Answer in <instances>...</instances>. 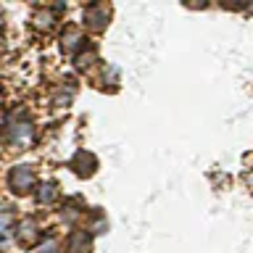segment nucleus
<instances>
[{
  "label": "nucleus",
  "instance_id": "nucleus-1",
  "mask_svg": "<svg viewBox=\"0 0 253 253\" xmlns=\"http://www.w3.org/2000/svg\"><path fill=\"white\" fill-rule=\"evenodd\" d=\"M5 140L11 142L13 148H27L32 137H35V126H32V122L27 119V114H21V111H13L11 116L5 119Z\"/></svg>",
  "mask_w": 253,
  "mask_h": 253
},
{
  "label": "nucleus",
  "instance_id": "nucleus-2",
  "mask_svg": "<svg viewBox=\"0 0 253 253\" xmlns=\"http://www.w3.org/2000/svg\"><path fill=\"white\" fill-rule=\"evenodd\" d=\"M8 182H11V190L13 193H19V195H27L35 190V171L29 169V166H16V169L11 171V177H8Z\"/></svg>",
  "mask_w": 253,
  "mask_h": 253
},
{
  "label": "nucleus",
  "instance_id": "nucleus-3",
  "mask_svg": "<svg viewBox=\"0 0 253 253\" xmlns=\"http://www.w3.org/2000/svg\"><path fill=\"white\" fill-rule=\"evenodd\" d=\"M108 5H87L84 8V21L90 29H103L108 24Z\"/></svg>",
  "mask_w": 253,
  "mask_h": 253
},
{
  "label": "nucleus",
  "instance_id": "nucleus-4",
  "mask_svg": "<svg viewBox=\"0 0 253 253\" xmlns=\"http://www.w3.org/2000/svg\"><path fill=\"white\" fill-rule=\"evenodd\" d=\"M37 224L32 219H27V221H21L19 224V243H24V245H32L37 240Z\"/></svg>",
  "mask_w": 253,
  "mask_h": 253
},
{
  "label": "nucleus",
  "instance_id": "nucleus-5",
  "mask_svg": "<svg viewBox=\"0 0 253 253\" xmlns=\"http://www.w3.org/2000/svg\"><path fill=\"white\" fill-rule=\"evenodd\" d=\"M11 227H13V213L11 211H0V243L8 240Z\"/></svg>",
  "mask_w": 253,
  "mask_h": 253
},
{
  "label": "nucleus",
  "instance_id": "nucleus-6",
  "mask_svg": "<svg viewBox=\"0 0 253 253\" xmlns=\"http://www.w3.org/2000/svg\"><path fill=\"white\" fill-rule=\"evenodd\" d=\"M55 198H58V190H55L53 182H45L42 187H40V203H53Z\"/></svg>",
  "mask_w": 253,
  "mask_h": 253
},
{
  "label": "nucleus",
  "instance_id": "nucleus-7",
  "mask_svg": "<svg viewBox=\"0 0 253 253\" xmlns=\"http://www.w3.org/2000/svg\"><path fill=\"white\" fill-rule=\"evenodd\" d=\"M82 45H84V37L79 35V32H74V29L66 32V45H63L66 50H77V47H82Z\"/></svg>",
  "mask_w": 253,
  "mask_h": 253
},
{
  "label": "nucleus",
  "instance_id": "nucleus-8",
  "mask_svg": "<svg viewBox=\"0 0 253 253\" xmlns=\"http://www.w3.org/2000/svg\"><path fill=\"white\" fill-rule=\"evenodd\" d=\"M0 29H3V16H0Z\"/></svg>",
  "mask_w": 253,
  "mask_h": 253
}]
</instances>
